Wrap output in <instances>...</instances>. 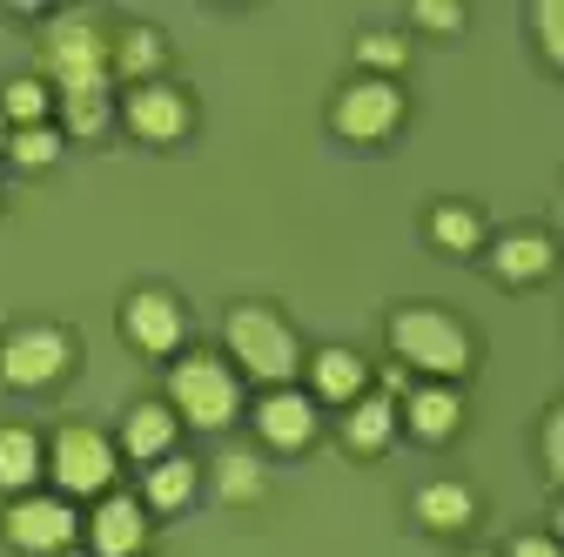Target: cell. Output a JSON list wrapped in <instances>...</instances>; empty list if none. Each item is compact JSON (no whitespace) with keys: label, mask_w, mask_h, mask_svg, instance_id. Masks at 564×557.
<instances>
[{"label":"cell","mask_w":564,"mask_h":557,"mask_svg":"<svg viewBox=\"0 0 564 557\" xmlns=\"http://www.w3.org/2000/svg\"><path fill=\"white\" fill-rule=\"evenodd\" d=\"M383 336H390V357L403 370H416L423 383H457L477 363L470 329L451 309H437V303H403V309H390Z\"/></svg>","instance_id":"6da1fadb"},{"label":"cell","mask_w":564,"mask_h":557,"mask_svg":"<svg viewBox=\"0 0 564 557\" xmlns=\"http://www.w3.org/2000/svg\"><path fill=\"white\" fill-rule=\"evenodd\" d=\"M223 350H229V370L262 383V390H290L303 370V336L269 303H236L223 316Z\"/></svg>","instance_id":"7a4b0ae2"},{"label":"cell","mask_w":564,"mask_h":557,"mask_svg":"<svg viewBox=\"0 0 564 557\" xmlns=\"http://www.w3.org/2000/svg\"><path fill=\"white\" fill-rule=\"evenodd\" d=\"M115 34L95 14H54L41 34V81L54 95H82V88H115Z\"/></svg>","instance_id":"3957f363"},{"label":"cell","mask_w":564,"mask_h":557,"mask_svg":"<svg viewBox=\"0 0 564 557\" xmlns=\"http://www.w3.org/2000/svg\"><path fill=\"white\" fill-rule=\"evenodd\" d=\"M169 409L182 416V430H229L242 416V376L229 370V357L182 350L169 363Z\"/></svg>","instance_id":"277c9868"},{"label":"cell","mask_w":564,"mask_h":557,"mask_svg":"<svg viewBox=\"0 0 564 557\" xmlns=\"http://www.w3.org/2000/svg\"><path fill=\"white\" fill-rule=\"evenodd\" d=\"M115 470H121V444L101 437L95 424H61L47 437V477H54V491L75 504V498H108L115 491Z\"/></svg>","instance_id":"5b68a950"},{"label":"cell","mask_w":564,"mask_h":557,"mask_svg":"<svg viewBox=\"0 0 564 557\" xmlns=\"http://www.w3.org/2000/svg\"><path fill=\"white\" fill-rule=\"evenodd\" d=\"M75 370V336L61 323H14L0 336V383L8 390H54Z\"/></svg>","instance_id":"8992f818"},{"label":"cell","mask_w":564,"mask_h":557,"mask_svg":"<svg viewBox=\"0 0 564 557\" xmlns=\"http://www.w3.org/2000/svg\"><path fill=\"white\" fill-rule=\"evenodd\" d=\"M0 537H8V550L21 557H61L75 550L82 537V511L67 504L61 491H28V498H8V511H0Z\"/></svg>","instance_id":"52a82bcc"},{"label":"cell","mask_w":564,"mask_h":557,"mask_svg":"<svg viewBox=\"0 0 564 557\" xmlns=\"http://www.w3.org/2000/svg\"><path fill=\"white\" fill-rule=\"evenodd\" d=\"M410 101L397 81H377V75H357V81H343L336 101H329V128L343 134V142H357V149H377L390 142V134L403 128Z\"/></svg>","instance_id":"ba28073f"},{"label":"cell","mask_w":564,"mask_h":557,"mask_svg":"<svg viewBox=\"0 0 564 557\" xmlns=\"http://www.w3.org/2000/svg\"><path fill=\"white\" fill-rule=\"evenodd\" d=\"M121 342L134 357H155V363H175L182 342H188V316H182V296L175 290H128L121 296Z\"/></svg>","instance_id":"9c48e42d"},{"label":"cell","mask_w":564,"mask_h":557,"mask_svg":"<svg viewBox=\"0 0 564 557\" xmlns=\"http://www.w3.org/2000/svg\"><path fill=\"white\" fill-rule=\"evenodd\" d=\"M121 128L134 134V142H149V149H169V142H182V134L195 128V101L175 81H141V88L121 95Z\"/></svg>","instance_id":"30bf717a"},{"label":"cell","mask_w":564,"mask_h":557,"mask_svg":"<svg viewBox=\"0 0 564 557\" xmlns=\"http://www.w3.org/2000/svg\"><path fill=\"white\" fill-rule=\"evenodd\" d=\"M256 437H262V450H275V457H296V450H310L316 444V396L310 390H262L256 396Z\"/></svg>","instance_id":"8fae6325"},{"label":"cell","mask_w":564,"mask_h":557,"mask_svg":"<svg viewBox=\"0 0 564 557\" xmlns=\"http://www.w3.org/2000/svg\"><path fill=\"white\" fill-rule=\"evenodd\" d=\"M141 550H149V504L108 491L88 511V557H141Z\"/></svg>","instance_id":"7c38bea8"},{"label":"cell","mask_w":564,"mask_h":557,"mask_svg":"<svg viewBox=\"0 0 564 557\" xmlns=\"http://www.w3.org/2000/svg\"><path fill=\"white\" fill-rule=\"evenodd\" d=\"M397 424L416 444H451L464 430V390L457 383H410V396L397 403Z\"/></svg>","instance_id":"4fadbf2b"},{"label":"cell","mask_w":564,"mask_h":557,"mask_svg":"<svg viewBox=\"0 0 564 557\" xmlns=\"http://www.w3.org/2000/svg\"><path fill=\"white\" fill-rule=\"evenodd\" d=\"M175 437H182V416L169 409V396H141V403H128L115 444H121V457H134L141 470H149V463L175 457Z\"/></svg>","instance_id":"5bb4252c"},{"label":"cell","mask_w":564,"mask_h":557,"mask_svg":"<svg viewBox=\"0 0 564 557\" xmlns=\"http://www.w3.org/2000/svg\"><path fill=\"white\" fill-rule=\"evenodd\" d=\"M551 269H557V242L544 229H511V236L490 242V275L505 290H538Z\"/></svg>","instance_id":"9a60e30c"},{"label":"cell","mask_w":564,"mask_h":557,"mask_svg":"<svg viewBox=\"0 0 564 557\" xmlns=\"http://www.w3.org/2000/svg\"><path fill=\"white\" fill-rule=\"evenodd\" d=\"M310 396L349 409L357 396H370V363L349 350V342H323V350L310 357Z\"/></svg>","instance_id":"2e32d148"},{"label":"cell","mask_w":564,"mask_h":557,"mask_svg":"<svg viewBox=\"0 0 564 557\" xmlns=\"http://www.w3.org/2000/svg\"><path fill=\"white\" fill-rule=\"evenodd\" d=\"M397 396H383V390H370V396H357L343 409V450L349 457H383L390 444H397Z\"/></svg>","instance_id":"e0dca14e"},{"label":"cell","mask_w":564,"mask_h":557,"mask_svg":"<svg viewBox=\"0 0 564 557\" xmlns=\"http://www.w3.org/2000/svg\"><path fill=\"white\" fill-rule=\"evenodd\" d=\"M410 511H416L423 531L457 537V531L477 524V491H470V483H457V477H437V483H423V491L410 498Z\"/></svg>","instance_id":"ac0fdd59"},{"label":"cell","mask_w":564,"mask_h":557,"mask_svg":"<svg viewBox=\"0 0 564 557\" xmlns=\"http://www.w3.org/2000/svg\"><path fill=\"white\" fill-rule=\"evenodd\" d=\"M41 477H47V437L28 424H0V491L28 498Z\"/></svg>","instance_id":"d6986e66"},{"label":"cell","mask_w":564,"mask_h":557,"mask_svg":"<svg viewBox=\"0 0 564 557\" xmlns=\"http://www.w3.org/2000/svg\"><path fill=\"white\" fill-rule=\"evenodd\" d=\"M195 483H202V470H195V457H162V463H149L141 470V504H149V517H175V511H188L195 504Z\"/></svg>","instance_id":"ffe728a7"},{"label":"cell","mask_w":564,"mask_h":557,"mask_svg":"<svg viewBox=\"0 0 564 557\" xmlns=\"http://www.w3.org/2000/svg\"><path fill=\"white\" fill-rule=\"evenodd\" d=\"M108 47H115V75H121L128 88H141V81H162V61H169V41H162V28H149V21H121Z\"/></svg>","instance_id":"44dd1931"},{"label":"cell","mask_w":564,"mask_h":557,"mask_svg":"<svg viewBox=\"0 0 564 557\" xmlns=\"http://www.w3.org/2000/svg\"><path fill=\"white\" fill-rule=\"evenodd\" d=\"M54 121H61V134H75V142H95V134H108V121H121V101H115V88L54 95Z\"/></svg>","instance_id":"7402d4cb"},{"label":"cell","mask_w":564,"mask_h":557,"mask_svg":"<svg viewBox=\"0 0 564 557\" xmlns=\"http://www.w3.org/2000/svg\"><path fill=\"white\" fill-rule=\"evenodd\" d=\"M423 229H431V242L444 255H477L484 249V208L470 201H437L431 216H423Z\"/></svg>","instance_id":"603a6c76"},{"label":"cell","mask_w":564,"mask_h":557,"mask_svg":"<svg viewBox=\"0 0 564 557\" xmlns=\"http://www.w3.org/2000/svg\"><path fill=\"white\" fill-rule=\"evenodd\" d=\"M349 54H357V67L377 75V81H397L403 67H410V41L397 28H364L357 41H349Z\"/></svg>","instance_id":"cb8c5ba5"},{"label":"cell","mask_w":564,"mask_h":557,"mask_svg":"<svg viewBox=\"0 0 564 557\" xmlns=\"http://www.w3.org/2000/svg\"><path fill=\"white\" fill-rule=\"evenodd\" d=\"M0 114H8V128H41V121H54V88L41 75H14L0 88Z\"/></svg>","instance_id":"d4e9b609"},{"label":"cell","mask_w":564,"mask_h":557,"mask_svg":"<svg viewBox=\"0 0 564 557\" xmlns=\"http://www.w3.org/2000/svg\"><path fill=\"white\" fill-rule=\"evenodd\" d=\"M61 149H67L61 121H41V128H14V134H8V162H14L21 175H41V168H54V162H61Z\"/></svg>","instance_id":"484cf974"},{"label":"cell","mask_w":564,"mask_h":557,"mask_svg":"<svg viewBox=\"0 0 564 557\" xmlns=\"http://www.w3.org/2000/svg\"><path fill=\"white\" fill-rule=\"evenodd\" d=\"M262 491H269L262 457H249V450H229V457L216 463V498H223V504H256Z\"/></svg>","instance_id":"4316f807"},{"label":"cell","mask_w":564,"mask_h":557,"mask_svg":"<svg viewBox=\"0 0 564 557\" xmlns=\"http://www.w3.org/2000/svg\"><path fill=\"white\" fill-rule=\"evenodd\" d=\"M531 34H538V54L564 75V0H538V8H531Z\"/></svg>","instance_id":"83f0119b"},{"label":"cell","mask_w":564,"mask_h":557,"mask_svg":"<svg viewBox=\"0 0 564 557\" xmlns=\"http://www.w3.org/2000/svg\"><path fill=\"white\" fill-rule=\"evenodd\" d=\"M538 457H544V477L564 491V396L544 409V424H538Z\"/></svg>","instance_id":"f1b7e54d"},{"label":"cell","mask_w":564,"mask_h":557,"mask_svg":"<svg viewBox=\"0 0 564 557\" xmlns=\"http://www.w3.org/2000/svg\"><path fill=\"white\" fill-rule=\"evenodd\" d=\"M410 21L431 28V34H457V28H464V8H457V0H416Z\"/></svg>","instance_id":"f546056e"},{"label":"cell","mask_w":564,"mask_h":557,"mask_svg":"<svg viewBox=\"0 0 564 557\" xmlns=\"http://www.w3.org/2000/svg\"><path fill=\"white\" fill-rule=\"evenodd\" d=\"M505 557H564V544H557L551 531H524V537H511Z\"/></svg>","instance_id":"4dcf8cb0"},{"label":"cell","mask_w":564,"mask_h":557,"mask_svg":"<svg viewBox=\"0 0 564 557\" xmlns=\"http://www.w3.org/2000/svg\"><path fill=\"white\" fill-rule=\"evenodd\" d=\"M551 537H557V544H564V504H557V517H551Z\"/></svg>","instance_id":"1f68e13d"},{"label":"cell","mask_w":564,"mask_h":557,"mask_svg":"<svg viewBox=\"0 0 564 557\" xmlns=\"http://www.w3.org/2000/svg\"><path fill=\"white\" fill-rule=\"evenodd\" d=\"M8 134H14V128H8V114H0V155H8Z\"/></svg>","instance_id":"d6a6232c"},{"label":"cell","mask_w":564,"mask_h":557,"mask_svg":"<svg viewBox=\"0 0 564 557\" xmlns=\"http://www.w3.org/2000/svg\"><path fill=\"white\" fill-rule=\"evenodd\" d=\"M61 557H88V550H61Z\"/></svg>","instance_id":"836d02e7"},{"label":"cell","mask_w":564,"mask_h":557,"mask_svg":"<svg viewBox=\"0 0 564 557\" xmlns=\"http://www.w3.org/2000/svg\"><path fill=\"white\" fill-rule=\"evenodd\" d=\"M557 222H564V201H557Z\"/></svg>","instance_id":"e575fe53"},{"label":"cell","mask_w":564,"mask_h":557,"mask_svg":"<svg viewBox=\"0 0 564 557\" xmlns=\"http://www.w3.org/2000/svg\"><path fill=\"white\" fill-rule=\"evenodd\" d=\"M470 557H484V550H470Z\"/></svg>","instance_id":"d590c367"}]
</instances>
